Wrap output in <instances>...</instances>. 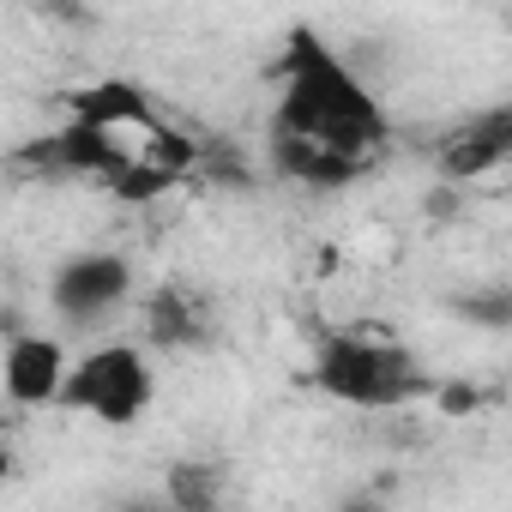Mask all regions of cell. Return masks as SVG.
Masks as SVG:
<instances>
[{
  "instance_id": "7a4b0ae2",
  "label": "cell",
  "mask_w": 512,
  "mask_h": 512,
  "mask_svg": "<svg viewBox=\"0 0 512 512\" xmlns=\"http://www.w3.org/2000/svg\"><path fill=\"white\" fill-rule=\"evenodd\" d=\"M193 157V139L175 121H163L151 91L133 79H91L67 97V121L25 151V163H37L43 175L91 181L127 205L169 193L193 169Z\"/></svg>"
},
{
  "instance_id": "3957f363",
  "label": "cell",
  "mask_w": 512,
  "mask_h": 512,
  "mask_svg": "<svg viewBox=\"0 0 512 512\" xmlns=\"http://www.w3.org/2000/svg\"><path fill=\"white\" fill-rule=\"evenodd\" d=\"M308 386L344 410H404L428 392L416 350L380 332H326L308 368Z\"/></svg>"
},
{
  "instance_id": "277c9868",
  "label": "cell",
  "mask_w": 512,
  "mask_h": 512,
  "mask_svg": "<svg viewBox=\"0 0 512 512\" xmlns=\"http://www.w3.org/2000/svg\"><path fill=\"white\" fill-rule=\"evenodd\" d=\"M55 404L97 422V428H139L145 410L157 404V362H151L145 344L109 338V344L85 350L79 362H67V380H61Z\"/></svg>"
},
{
  "instance_id": "8992f818",
  "label": "cell",
  "mask_w": 512,
  "mask_h": 512,
  "mask_svg": "<svg viewBox=\"0 0 512 512\" xmlns=\"http://www.w3.org/2000/svg\"><path fill=\"white\" fill-rule=\"evenodd\" d=\"M67 344L55 332H19L0 356V392H7L13 410H49L61 398V380H67Z\"/></svg>"
},
{
  "instance_id": "9c48e42d",
  "label": "cell",
  "mask_w": 512,
  "mask_h": 512,
  "mask_svg": "<svg viewBox=\"0 0 512 512\" xmlns=\"http://www.w3.org/2000/svg\"><path fill=\"white\" fill-rule=\"evenodd\" d=\"M0 470H7V446H0Z\"/></svg>"
},
{
  "instance_id": "52a82bcc",
  "label": "cell",
  "mask_w": 512,
  "mask_h": 512,
  "mask_svg": "<svg viewBox=\"0 0 512 512\" xmlns=\"http://www.w3.org/2000/svg\"><path fill=\"white\" fill-rule=\"evenodd\" d=\"M506 157H512V109L494 103V109H482V115H470L464 127L446 133V145H440V175H446V181H482V175H494Z\"/></svg>"
},
{
  "instance_id": "5b68a950",
  "label": "cell",
  "mask_w": 512,
  "mask_h": 512,
  "mask_svg": "<svg viewBox=\"0 0 512 512\" xmlns=\"http://www.w3.org/2000/svg\"><path fill=\"white\" fill-rule=\"evenodd\" d=\"M133 260L115 247H85L49 272V308L67 332H97L133 302Z\"/></svg>"
},
{
  "instance_id": "6da1fadb",
  "label": "cell",
  "mask_w": 512,
  "mask_h": 512,
  "mask_svg": "<svg viewBox=\"0 0 512 512\" xmlns=\"http://www.w3.org/2000/svg\"><path fill=\"white\" fill-rule=\"evenodd\" d=\"M386 139H392V115L380 91L314 25H290L278 49V91H272L278 175L308 193H338L368 175Z\"/></svg>"
},
{
  "instance_id": "ba28073f",
  "label": "cell",
  "mask_w": 512,
  "mask_h": 512,
  "mask_svg": "<svg viewBox=\"0 0 512 512\" xmlns=\"http://www.w3.org/2000/svg\"><path fill=\"white\" fill-rule=\"evenodd\" d=\"M145 320H151V344L163 350H199L211 344V308L175 284H163L151 302H145Z\"/></svg>"
}]
</instances>
